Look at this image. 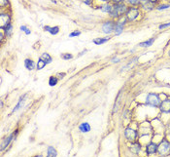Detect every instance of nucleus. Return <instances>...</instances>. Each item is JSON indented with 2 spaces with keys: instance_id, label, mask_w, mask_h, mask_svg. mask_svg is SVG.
Instances as JSON below:
<instances>
[{
  "instance_id": "1",
  "label": "nucleus",
  "mask_w": 170,
  "mask_h": 157,
  "mask_svg": "<svg viewBox=\"0 0 170 157\" xmlns=\"http://www.w3.org/2000/svg\"><path fill=\"white\" fill-rule=\"evenodd\" d=\"M126 5L123 4V3H119V4H115L114 7H112V10L110 11V16L113 18H119L121 17L123 14H126L127 12Z\"/></svg>"
},
{
  "instance_id": "2",
  "label": "nucleus",
  "mask_w": 170,
  "mask_h": 157,
  "mask_svg": "<svg viewBox=\"0 0 170 157\" xmlns=\"http://www.w3.org/2000/svg\"><path fill=\"white\" fill-rule=\"evenodd\" d=\"M160 98L159 96H157V94H149L147 96V99H146V104L149 105H152V107H159L160 104Z\"/></svg>"
},
{
  "instance_id": "3",
  "label": "nucleus",
  "mask_w": 170,
  "mask_h": 157,
  "mask_svg": "<svg viewBox=\"0 0 170 157\" xmlns=\"http://www.w3.org/2000/svg\"><path fill=\"white\" fill-rule=\"evenodd\" d=\"M170 150V144L167 141H162V143L159 144V146H157V152L159 153L160 155H165L167 154Z\"/></svg>"
},
{
  "instance_id": "4",
  "label": "nucleus",
  "mask_w": 170,
  "mask_h": 157,
  "mask_svg": "<svg viewBox=\"0 0 170 157\" xmlns=\"http://www.w3.org/2000/svg\"><path fill=\"white\" fill-rule=\"evenodd\" d=\"M126 20L128 22L136 20L139 17V9L137 8H129L126 12Z\"/></svg>"
},
{
  "instance_id": "5",
  "label": "nucleus",
  "mask_w": 170,
  "mask_h": 157,
  "mask_svg": "<svg viewBox=\"0 0 170 157\" xmlns=\"http://www.w3.org/2000/svg\"><path fill=\"white\" fill-rule=\"evenodd\" d=\"M124 137L126 138L127 141H133L136 139V137H137V133L131 128H127L126 129V131H124Z\"/></svg>"
},
{
  "instance_id": "6",
  "label": "nucleus",
  "mask_w": 170,
  "mask_h": 157,
  "mask_svg": "<svg viewBox=\"0 0 170 157\" xmlns=\"http://www.w3.org/2000/svg\"><path fill=\"white\" fill-rule=\"evenodd\" d=\"M10 21L11 18L7 14H1L0 16V26H1V29H4L6 26L10 25Z\"/></svg>"
},
{
  "instance_id": "7",
  "label": "nucleus",
  "mask_w": 170,
  "mask_h": 157,
  "mask_svg": "<svg viewBox=\"0 0 170 157\" xmlns=\"http://www.w3.org/2000/svg\"><path fill=\"white\" fill-rule=\"evenodd\" d=\"M115 26L116 25H115L113 22H106L104 25L102 26V31L104 33H106V34H110V33L114 31Z\"/></svg>"
},
{
  "instance_id": "8",
  "label": "nucleus",
  "mask_w": 170,
  "mask_h": 157,
  "mask_svg": "<svg viewBox=\"0 0 170 157\" xmlns=\"http://www.w3.org/2000/svg\"><path fill=\"white\" fill-rule=\"evenodd\" d=\"M159 108L162 112H165V113L170 112V99H164V101H162V102H160L159 104Z\"/></svg>"
},
{
  "instance_id": "9",
  "label": "nucleus",
  "mask_w": 170,
  "mask_h": 157,
  "mask_svg": "<svg viewBox=\"0 0 170 157\" xmlns=\"http://www.w3.org/2000/svg\"><path fill=\"white\" fill-rule=\"evenodd\" d=\"M123 26H124V21L123 22H118L117 25L115 26V34L116 35H120L121 32H123Z\"/></svg>"
},
{
  "instance_id": "10",
  "label": "nucleus",
  "mask_w": 170,
  "mask_h": 157,
  "mask_svg": "<svg viewBox=\"0 0 170 157\" xmlns=\"http://www.w3.org/2000/svg\"><path fill=\"white\" fill-rule=\"evenodd\" d=\"M147 153L148 154H153V153H156L157 151V146L156 144L151 143L147 146Z\"/></svg>"
},
{
  "instance_id": "11",
  "label": "nucleus",
  "mask_w": 170,
  "mask_h": 157,
  "mask_svg": "<svg viewBox=\"0 0 170 157\" xmlns=\"http://www.w3.org/2000/svg\"><path fill=\"white\" fill-rule=\"evenodd\" d=\"M140 144H131V146H130V151L132 153H134V154H138L139 152H140Z\"/></svg>"
},
{
  "instance_id": "12",
  "label": "nucleus",
  "mask_w": 170,
  "mask_h": 157,
  "mask_svg": "<svg viewBox=\"0 0 170 157\" xmlns=\"http://www.w3.org/2000/svg\"><path fill=\"white\" fill-rule=\"evenodd\" d=\"M24 65H25V67L28 69V70H32V69H34V67H35L34 62H33L32 60H29V59H27L24 61Z\"/></svg>"
},
{
  "instance_id": "13",
  "label": "nucleus",
  "mask_w": 170,
  "mask_h": 157,
  "mask_svg": "<svg viewBox=\"0 0 170 157\" xmlns=\"http://www.w3.org/2000/svg\"><path fill=\"white\" fill-rule=\"evenodd\" d=\"M45 31H47L53 35H56L59 33V26H54V28H50V26H45Z\"/></svg>"
},
{
  "instance_id": "14",
  "label": "nucleus",
  "mask_w": 170,
  "mask_h": 157,
  "mask_svg": "<svg viewBox=\"0 0 170 157\" xmlns=\"http://www.w3.org/2000/svg\"><path fill=\"white\" fill-rule=\"evenodd\" d=\"M110 40V37H104V38H96V39H93V43L96 44V45H101V44H104L106 43L107 41Z\"/></svg>"
},
{
  "instance_id": "15",
  "label": "nucleus",
  "mask_w": 170,
  "mask_h": 157,
  "mask_svg": "<svg viewBox=\"0 0 170 157\" xmlns=\"http://www.w3.org/2000/svg\"><path fill=\"white\" fill-rule=\"evenodd\" d=\"M79 129H80V131L83 132V133L90 132V125L89 124V123H83V124L80 125Z\"/></svg>"
},
{
  "instance_id": "16",
  "label": "nucleus",
  "mask_w": 170,
  "mask_h": 157,
  "mask_svg": "<svg viewBox=\"0 0 170 157\" xmlns=\"http://www.w3.org/2000/svg\"><path fill=\"white\" fill-rule=\"evenodd\" d=\"M154 42V38H151L150 40L140 43V44H139V47H150V46H152V45H153Z\"/></svg>"
},
{
  "instance_id": "17",
  "label": "nucleus",
  "mask_w": 170,
  "mask_h": 157,
  "mask_svg": "<svg viewBox=\"0 0 170 157\" xmlns=\"http://www.w3.org/2000/svg\"><path fill=\"white\" fill-rule=\"evenodd\" d=\"M40 59L41 60H43V61L46 63H51V56L49 55V54H47V53H44L43 55H42L41 57H40Z\"/></svg>"
},
{
  "instance_id": "18",
  "label": "nucleus",
  "mask_w": 170,
  "mask_h": 157,
  "mask_svg": "<svg viewBox=\"0 0 170 157\" xmlns=\"http://www.w3.org/2000/svg\"><path fill=\"white\" fill-rule=\"evenodd\" d=\"M46 65H47V63H45L43 60L39 59L38 63H37V69H38V70H41V69H43L45 66H46Z\"/></svg>"
},
{
  "instance_id": "19",
  "label": "nucleus",
  "mask_w": 170,
  "mask_h": 157,
  "mask_svg": "<svg viewBox=\"0 0 170 157\" xmlns=\"http://www.w3.org/2000/svg\"><path fill=\"white\" fill-rule=\"evenodd\" d=\"M57 82H59V80H57L56 77L51 76V77H50V79H49V85L50 86H56Z\"/></svg>"
},
{
  "instance_id": "20",
  "label": "nucleus",
  "mask_w": 170,
  "mask_h": 157,
  "mask_svg": "<svg viewBox=\"0 0 170 157\" xmlns=\"http://www.w3.org/2000/svg\"><path fill=\"white\" fill-rule=\"evenodd\" d=\"M56 149L54 148L53 146H50L48 148V156H50V157H51V156H56Z\"/></svg>"
},
{
  "instance_id": "21",
  "label": "nucleus",
  "mask_w": 170,
  "mask_h": 157,
  "mask_svg": "<svg viewBox=\"0 0 170 157\" xmlns=\"http://www.w3.org/2000/svg\"><path fill=\"white\" fill-rule=\"evenodd\" d=\"M4 31H5V33H6V35L7 36H10L12 34V31H13V26H12V25H9L7 26L6 28H4Z\"/></svg>"
},
{
  "instance_id": "22",
  "label": "nucleus",
  "mask_w": 170,
  "mask_h": 157,
  "mask_svg": "<svg viewBox=\"0 0 170 157\" xmlns=\"http://www.w3.org/2000/svg\"><path fill=\"white\" fill-rule=\"evenodd\" d=\"M23 98H20V99L19 101V104H17V107L14 108L13 112H15V111H17V110H19L20 108L23 107Z\"/></svg>"
},
{
  "instance_id": "23",
  "label": "nucleus",
  "mask_w": 170,
  "mask_h": 157,
  "mask_svg": "<svg viewBox=\"0 0 170 157\" xmlns=\"http://www.w3.org/2000/svg\"><path fill=\"white\" fill-rule=\"evenodd\" d=\"M12 139H13V135H11L10 137H9V138L7 139V140H6V141H4V144H2V146H1V148H2V149H4V147H5V146H7L8 144H10V141H11Z\"/></svg>"
},
{
  "instance_id": "24",
  "label": "nucleus",
  "mask_w": 170,
  "mask_h": 157,
  "mask_svg": "<svg viewBox=\"0 0 170 157\" xmlns=\"http://www.w3.org/2000/svg\"><path fill=\"white\" fill-rule=\"evenodd\" d=\"M112 10V6L109 5V4H105L104 6L102 7V11L104 12H107V13H110V11Z\"/></svg>"
},
{
  "instance_id": "25",
  "label": "nucleus",
  "mask_w": 170,
  "mask_h": 157,
  "mask_svg": "<svg viewBox=\"0 0 170 157\" xmlns=\"http://www.w3.org/2000/svg\"><path fill=\"white\" fill-rule=\"evenodd\" d=\"M61 58L63 60H70V59L73 58V55H72V54H62Z\"/></svg>"
},
{
  "instance_id": "26",
  "label": "nucleus",
  "mask_w": 170,
  "mask_h": 157,
  "mask_svg": "<svg viewBox=\"0 0 170 157\" xmlns=\"http://www.w3.org/2000/svg\"><path fill=\"white\" fill-rule=\"evenodd\" d=\"M81 34V31H75L74 32H71L70 34H69V36L70 37H75V36H79Z\"/></svg>"
},
{
  "instance_id": "27",
  "label": "nucleus",
  "mask_w": 170,
  "mask_h": 157,
  "mask_svg": "<svg viewBox=\"0 0 170 157\" xmlns=\"http://www.w3.org/2000/svg\"><path fill=\"white\" fill-rule=\"evenodd\" d=\"M20 29H22L23 31L25 32V34H30V31L26 28L25 26H20Z\"/></svg>"
},
{
  "instance_id": "28",
  "label": "nucleus",
  "mask_w": 170,
  "mask_h": 157,
  "mask_svg": "<svg viewBox=\"0 0 170 157\" xmlns=\"http://www.w3.org/2000/svg\"><path fill=\"white\" fill-rule=\"evenodd\" d=\"M9 4V1L8 0H0V6L1 7H5Z\"/></svg>"
},
{
  "instance_id": "29",
  "label": "nucleus",
  "mask_w": 170,
  "mask_h": 157,
  "mask_svg": "<svg viewBox=\"0 0 170 157\" xmlns=\"http://www.w3.org/2000/svg\"><path fill=\"white\" fill-rule=\"evenodd\" d=\"M126 1H127L129 3V4H131V5H136V4H138L139 2V0H126Z\"/></svg>"
},
{
  "instance_id": "30",
  "label": "nucleus",
  "mask_w": 170,
  "mask_h": 157,
  "mask_svg": "<svg viewBox=\"0 0 170 157\" xmlns=\"http://www.w3.org/2000/svg\"><path fill=\"white\" fill-rule=\"evenodd\" d=\"M170 6L169 5H160V6H159L157 9V10H163V9H167V8H169Z\"/></svg>"
},
{
  "instance_id": "31",
  "label": "nucleus",
  "mask_w": 170,
  "mask_h": 157,
  "mask_svg": "<svg viewBox=\"0 0 170 157\" xmlns=\"http://www.w3.org/2000/svg\"><path fill=\"white\" fill-rule=\"evenodd\" d=\"M170 26V23H164V25H160L159 26V29H163V28H166Z\"/></svg>"
},
{
  "instance_id": "32",
  "label": "nucleus",
  "mask_w": 170,
  "mask_h": 157,
  "mask_svg": "<svg viewBox=\"0 0 170 157\" xmlns=\"http://www.w3.org/2000/svg\"><path fill=\"white\" fill-rule=\"evenodd\" d=\"M123 0H113V2L114 3H116V4H119V3H121Z\"/></svg>"
},
{
  "instance_id": "33",
  "label": "nucleus",
  "mask_w": 170,
  "mask_h": 157,
  "mask_svg": "<svg viewBox=\"0 0 170 157\" xmlns=\"http://www.w3.org/2000/svg\"><path fill=\"white\" fill-rule=\"evenodd\" d=\"M85 3L87 4V5H90V0H85Z\"/></svg>"
},
{
  "instance_id": "34",
  "label": "nucleus",
  "mask_w": 170,
  "mask_h": 157,
  "mask_svg": "<svg viewBox=\"0 0 170 157\" xmlns=\"http://www.w3.org/2000/svg\"><path fill=\"white\" fill-rule=\"evenodd\" d=\"M148 1H150L151 3H153V4H154V3H156V2H157V0H148Z\"/></svg>"
},
{
  "instance_id": "35",
  "label": "nucleus",
  "mask_w": 170,
  "mask_h": 157,
  "mask_svg": "<svg viewBox=\"0 0 170 157\" xmlns=\"http://www.w3.org/2000/svg\"><path fill=\"white\" fill-rule=\"evenodd\" d=\"M0 37H1V40H3V33L1 32V34H0Z\"/></svg>"
},
{
  "instance_id": "36",
  "label": "nucleus",
  "mask_w": 170,
  "mask_h": 157,
  "mask_svg": "<svg viewBox=\"0 0 170 157\" xmlns=\"http://www.w3.org/2000/svg\"><path fill=\"white\" fill-rule=\"evenodd\" d=\"M119 61V59H113V62H118Z\"/></svg>"
},
{
  "instance_id": "37",
  "label": "nucleus",
  "mask_w": 170,
  "mask_h": 157,
  "mask_svg": "<svg viewBox=\"0 0 170 157\" xmlns=\"http://www.w3.org/2000/svg\"><path fill=\"white\" fill-rule=\"evenodd\" d=\"M139 1H146V0H139Z\"/></svg>"
},
{
  "instance_id": "38",
  "label": "nucleus",
  "mask_w": 170,
  "mask_h": 157,
  "mask_svg": "<svg viewBox=\"0 0 170 157\" xmlns=\"http://www.w3.org/2000/svg\"><path fill=\"white\" fill-rule=\"evenodd\" d=\"M101 1H108V0H101Z\"/></svg>"
},
{
  "instance_id": "39",
  "label": "nucleus",
  "mask_w": 170,
  "mask_h": 157,
  "mask_svg": "<svg viewBox=\"0 0 170 157\" xmlns=\"http://www.w3.org/2000/svg\"><path fill=\"white\" fill-rule=\"evenodd\" d=\"M169 56H170V52H169Z\"/></svg>"
}]
</instances>
